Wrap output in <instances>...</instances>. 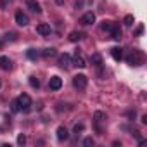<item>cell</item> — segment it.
<instances>
[{"label":"cell","mask_w":147,"mask_h":147,"mask_svg":"<svg viewBox=\"0 0 147 147\" xmlns=\"http://www.w3.org/2000/svg\"><path fill=\"white\" fill-rule=\"evenodd\" d=\"M26 55H28V59H31V61H36V59H38V52H36L35 49H30V50L26 52Z\"/></svg>","instance_id":"obj_19"},{"label":"cell","mask_w":147,"mask_h":147,"mask_svg":"<svg viewBox=\"0 0 147 147\" xmlns=\"http://www.w3.org/2000/svg\"><path fill=\"white\" fill-rule=\"evenodd\" d=\"M69 64H71V57H69V54H62L61 57H59V66L61 67H69Z\"/></svg>","instance_id":"obj_14"},{"label":"cell","mask_w":147,"mask_h":147,"mask_svg":"<svg viewBox=\"0 0 147 147\" xmlns=\"http://www.w3.org/2000/svg\"><path fill=\"white\" fill-rule=\"evenodd\" d=\"M12 111H14V113L19 111V104H18V100H12Z\"/></svg>","instance_id":"obj_26"},{"label":"cell","mask_w":147,"mask_h":147,"mask_svg":"<svg viewBox=\"0 0 147 147\" xmlns=\"http://www.w3.org/2000/svg\"><path fill=\"white\" fill-rule=\"evenodd\" d=\"M28 82H30V85H31L33 88H40V82H38L35 76H30V80H28Z\"/></svg>","instance_id":"obj_22"},{"label":"cell","mask_w":147,"mask_h":147,"mask_svg":"<svg viewBox=\"0 0 147 147\" xmlns=\"http://www.w3.org/2000/svg\"><path fill=\"white\" fill-rule=\"evenodd\" d=\"M62 87V80L59 78V76H52L50 80H49V88L50 90H59Z\"/></svg>","instance_id":"obj_7"},{"label":"cell","mask_w":147,"mask_h":147,"mask_svg":"<svg viewBox=\"0 0 147 147\" xmlns=\"http://www.w3.org/2000/svg\"><path fill=\"white\" fill-rule=\"evenodd\" d=\"M73 64H75L76 67H85L87 66V62H85V59H83V55L76 50L75 52V61H73Z\"/></svg>","instance_id":"obj_9"},{"label":"cell","mask_w":147,"mask_h":147,"mask_svg":"<svg viewBox=\"0 0 147 147\" xmlns=\"http://www.w3.org/2000/svg\"><path fill=\"white\" fill-rule=\"evenodd\" d=\"M14 18H16V23H18L19 26H28V23H30V19H28V16H26V14H24L23 11H18Z\"/></svg>","instance_id":"obj_4"},{"label":"cell","mask_w":147,"mask_h":147,"mask_svg":"<svg viewBox=\"0 0 147 147\" xmlns=\"http://www.w3.org/2000/svg\"><path fill=\"white\" fill-rule=\"evenodd\" d=\"M126 62H128L130 66H140V64H142V54H140L138 50H133L131 54L126 55Z\"/></svg>","instance_id":"obj_3"},{"label":"cell","mask_w":147,"mask_h":147,"mask_svg":"<svg viewBox=\"0 0 147 147\" xmlns=\"http://www.w3.org/2000/svg\"><path fill=\"white\" fill-rule=\"evenodd\" d=\"M104 119H106V114H104V113H100V111H97V113L94 114V123H95V126H97V131H99V135L102 133V128H100L99 125H100V123H102Z\"/></svg>","instance_id":"obj_6"},{"label":"cell","mask_w":147,"mask_h":147,"mask_svg":"<svg viewBox=\"0 0 147 147\" xmlns=\"http://www.w3.org/2000/svg\"><path fill=\"white\" fill-rule=\"evenodd\" d=\"M142 31H144V26H138L137 31H135V35H142Z\"/></svg>","instance_id":"obj_27"},{"label":"cell","mask_w":147,"mask_h":147,"mask_svg":"<svg viewBox=\"0 0 147 147\" xmlns=\"http://www.w3.org/2000/svg\"><path fill=\"white\" fill-rule=\"evenodd\" d=\"M83 131V125L80 123V125H75V133H82Z\"/></svg>","instance_id":"obj_25"},{"label":"cell","mask_w":147,"mask_h":147,"mask_svg":"<svg viewBox=\"0 0 147 147\" xmlns=\"http://www.w3.org/2000/svg\"><path fill=\"white\" fill-rule=\"evenodd\" d=\"M82 36H83V35H82L80 31H71L67 38H69V42H78V40H80Z\"/></svg>","instance_id":"obj_17"},{"label":"cell","mask_w":147,"mask_h":147,"mask_svg":"<svg viewBox=\"0 0 147 147\" xmlns=\"http://www.w3.org/2000/svg\"><path fill=\"white\" fill-rule=\"evenodd\" d=\"M26 5H28V9H30L31 12H35V14H40V12H42V7H40V4L36 2V0H26Z\"/></svg>","instance_id":"obj_8"},{"label":"cell","mask_w":147,"mask_h":147,"mask_svg":"<svg viewBox=\"0 0 147 147\" xmlns=\"http://www.w3.org/2000/svg\"><path fill=\"white\" fill-rule=\"evenodd\" d=\"M16 100H18V104H19V111H30V109H31V97H30L28 94L19 95Z\"/></svg>","instance_id":"obj_2"},{"label":"cell","mask_w":147,"mask_h":147,"mask_svg":"<svg viewBox=\"0 0 147 147\" xmlns=\"http://www.w3.org/2000/svg\"><path fill=\"white\" fill-rule=\"evenodd\" d=\"M7 38H11V40H14V38H16V35H14V33H7Z\"/></svg>","instance_id":"obj_29"},{"label":"cell","mask_w":147,"mask_h":147,"mask_svg":"<svg viewBox=\"0 0 147 147\" xmlns=\"http://www.w3.org/2000/svg\"><path fill=\"white\" fill-rule=\"evenodd\" d=\"M111 57L114 61H121L123 59V49L121 47H113L111 49Z\"/></svg>","instance_id":"obj_12"},{"label":"cell","mask_w":147,"mask_h":147,"mask_svg":"<svg viewBox=\"0 0 147 147\" xmlns=\"http://www.w3.org/2000/svg\"><path fill=\"white\" fill-rule=\"evenodd\" d=\"M82 23L83 24H94L95 23V14L94 12H85L82 16Z\"/></svg>","instance_id":"obj_11"},{"label":"cell","mask_w":147,"mask_h":147,"mask_svg":"<svg viewBox=\"0 0 147 147\" xmlns=\"http://www.w3.org/2000/svg\"><path fill=\"white\" fill-rule=\"evenodd\" d=\"M87 83H88V80H87L85 75H75L73 76V87H75L76 90H85Z\"/></svg>","instance_id":"obj_1"},{"label":"cell","mask_w":147,"mask_h":147,"mask_svg":"<svg viewBox=\"0 0 147 147\" xmlns=\"http://www.w3.org/2000/svg\"><path fill=\"white\" fill-rule=\"evenodd\" d=\"M18 144H19V145H24V144H26V137H24L23 133L18 137Z\"/></svg>","instance_id":"obj_24"},{"label":"cell","mask_w":147,"mask_h":147,"mask_svg":"<svg viewBox=\"0 0 147 147\" xmlns=\"http://www.w3.org/2000/svg\"><path fill=\"white\" fill-rule=\"evenodd\" d=\"M0 67L5 69V71H9L12 67V62H11V59L7 55H0Z\"/></svg>","instance_id":"obj_10"},{"label":"cell","mask_w":147,"mask_h":147,"mask_svg":"<svg viewBox=\"0 0 147 147\" xmlns=\"http://www.w3.org/2000/svg\"><path fill=\"white\" fill-rule=\"evenodd\" d=\"M83 145H87V147H90V145H94V138H92V137H87V138L83 140Z\"/></svg>","instance_id":"obj_23"},{"label":"cell","mask_w":147,"mask_h":147,"mask_svg":"<svg viewBox=\"0 0 147 147\" xmlns=\"http://www.w3.org/2000/svg\"><path fill=\"white\" fill-rule=\"evenodd\" d=\"M123 23H125V26H131V24L135 23V18H133L131 14H128V16H125V19H123Z\"/></svg>","instance_id":"obj_20"},{"label":"cell","mask_w":147,"mask_h":147,"mask_svg":"<svg viewBox=\"0 0 147 147\" xmlns=\"http://www.w3.org/2000/svg\"><path fill=\"white\" fill-rule=\"evenodd\" d=\"M126 116H128V118H135V111H128Z\"/></svg>","instance_id":"obj_28"},{"label":"cell","mask_w":147,"mask_h":147,"mask_svg":"<svg viewBox=\"0 0 147 147\" xmlns=\"http://www.w3.org/2000/svg\"><path fill=\"white\" fill-rule=\"evenodd\" d=\"M42 55H43V57H54V55H55V49H52V47H50V49H45V50L42 52Z\"/></svg>","instance_id":"obj_21"},{"label":"cell","mask_w":147,"mask_h":147,"mask_svg":"<svg viewBox=\"0 0 147 147\" xmlns=\"http://www.w3.org/2000/svg\"><path fill=\"white\" fill-rule=\"evenodd\" d=\"M55 133H57V140H61V142H64V140H67V137H69V133H67V130H66V126H59Z\"/></svg>","instance_id":"obj_13"},{"label":"cell","mask_w":147,"mask_h":147,"mask_svg":"<svg viewBox=\"0 0 147 147\" xmlns=\"http://www.w3.org/2000/svg\"><path fill=\"white\" fill-rule=\"evenodd\" d=\"M109 33H111V38L113 40H116V42L121 40V30H119V26H113V30Z\"/></svg>","instance_id":"obj_15"},{"label":"cell","mask_w":147,"mask_h":147,"mask_svg":"<svg viewBox=\"0 0 147 147\" xmlns=\"http://www.w3.org/2000/svg\"><path fill=\"white\" fill-rule=\"evenodd\" d=\"M36 33H38V35H42V36H49V35L52 33L50 24H47V23H40V24L36 26Z\"/></svg>","instance_id":"obj_5"},{"label":"cell","mask_w":147,"mask_h":147,"mask_svg":"<svg viewBox=\"0 0 147 147\" xmlns=\"http://www.w3.org/2000/svg\"><path fill=\"white\" fill-rule=\"evenodd\" d=\"M113 26H114L113 23H109V21H104V23L100 24V30H102V31H107V33H109V31L113 30Z\"/></svg>","instance_id":"obj_18"},{"label":"cell","mask_w":147,"mask_h":147,"mask_svg":"<svg viewBox=\"0 0 147 147\" xmlns=\"http://www.w3.org/2000/svg\"><path fill=\"white\" fill-rule=\"evenodd\" d=\"M90 61H92V64H94L95 67H102V57H100V54H94V55L90 57Z\"/></svg>","instance_id":"obj_16"}]
</instances>
